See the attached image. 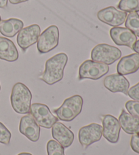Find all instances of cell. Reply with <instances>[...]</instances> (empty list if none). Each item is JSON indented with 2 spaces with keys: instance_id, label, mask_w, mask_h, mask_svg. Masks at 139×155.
I'll use <instances>...</instances> for the list:
<instances>
[{
  "instance_id": "obj_3",
  "label": "cell",
  "mask_w": 139,
  "mask_h": 155,
  "mask_svg": "<svg viewBox=\"0 0 139 155\" xmlns=\"http://www.w3.org/2000/svg\"><path fill=\"white\" fill-rule=\"evenodd\" d=\"M82 107L83 98L76 95L65 99L62 106L54 110V113L59 120L71 122L82 112Z\"/></svg>"
},
{
  "instance_id": "obj_15",
  "label": "cell",
  "mask_w": 139,
  "mask_h": 155,
  "mask_svg": "<svg viewBox=\"0 0 139 155\" xmlns=\"http://www.w3.org/2000/svg\"><path fill=\"white\" fill-rule=\"evenodd\" d=\"M52 135L64 148L71 146L75 138L73 133L59 122H57L52 127Z\"/></svg>"
},
{
  "instance_id": "obj_1",
  "label": "cell",
  "mask_w": 139,
  "mask_h": 155,
  "mask_svg": "<svg viewBox=\"0 0 139 155\" xmlns=\"http://www.w3.org/2000/svg\"><path fill=\"white\" fill-rule=\"evenodd\" d=\"M68 61V56L64 52L54 55L46 61L45 70L40 78L47 84L53 85L63 78L64 70Z\"/></svg>"
},
{
  "instance_id": "obj_5",
  "label": "cell",
  "mask_w": 139,
  "mask_h": 155,
  "mask_svg": "<svg viewBox=\"0 0 139 155\" xmlns=\"http://www.w3.org/2000/svg\"><path fill=\"white\" fill-rule=\"evenodd\" d=\"M109 71V65L93 61L92 60H86L79 68V80H99L106 75Z\"/></svg>"
},
{
  "instance_id": "obj_18",
  "label": "cell",
  "mask_w": 139,
  "mask_h": 155,
  "mask_svg": "<svg viewBox=\"0 0 139 155\" xmlns=\"http://www.w3.org/2000/svg\"><path fill=\"white\" fill-rule=\"evenodd\" d=\"M18 59V52L12 40L0 37V59L8 62L16 61Z\"/></svg>"
},
{
  "instance_id": "obj_14",
  "label": "cell",
  "mask_w": 139,
  "mask_h": 155,
  "mask_svg": "<svg viewBox=\"0 0 139 155\" xmlns=\"http://www.w3.org/2000/svg\"><path fill=\"white\" fill-rule=\"evenodd\" d=\"M103 84L105 87L111 93H122L128 95L130 82L126 78L120 74H111L105 77Z\"/></svg>"
},
{
  "instance_id": "obj_12",
  "label": "cell",
  "mask_w": 139,
  "mask_h": 155,
  "mask_svg": "<svg viewBox=\"0 0 139 155\" xmlns=\"http://www.w3.org/2000/svg\"><path fill=\"white\" fill-rule=\"evenodd\" d=\"M110 36L114 43L118 46H126L132 49L137 37L126 27H115L110 30Z\"/></svg>"
},
{
  "instance_id": "obj_30",
  "label": "cell",
  "mask_w": 139,
  "mask_h": 155,
  "mask_svg": "<svg viewBox=\"0 0 139 155\" xmlns=\"http://www.w3.org/2000/svg\"><path fill=\"white\" fill-rule=\"evenodd\" d=\"M18 155H32V154L28 153H21L20 154H18Z\"/></svg>"
},
{
  "instance_id": "obj_16",
  "label": "cell",
  "mask_w": 139,
  "mask_h": 155,
  "mask_svg": "<svg viewBox=\"0 0 139 155\" xmlns=\"http://www.w3.org/2000/svg\"><path fill=\"white\" fill-rule=\"evenodd\" d=\"M139 70V54H131L122 57L117 65L118 74L122 76L134 74Z\"/></svg>"
},
{
  "instance_id": "obj_8",
  "label": "cell",
  "mask_w": 139,
  "mask_h": 155,
  "mask_svg": "<svg viewBox=\"0 0 139 155\" xmlns=\"http://www.w3.org/2000/svg\"><path fill=\"white\" fill-rule=\"evenodd\" d=\"M102 135V127L101 124L91 123L82 127L78 133V139L83 148L101 140Z\"/></svg>"
},
{
  "instance_id": "obj_29",
  "label": "cell",
  "mask_w": 139,
  "mask_h": 155,
  "mask_svg": "<svg viewBox=\"0 0 139 155\" xmlns=\"http://www.w3.org/2000/svg\"><path fill=\"white\" fill-rule=\"evenodd\" d=\"M8 0H0V8H4L8 5Z\"/></svg>"
},
{
  "instance_id": "obj_2",
  "label": "cell",
  "mask_w": 139,
  "mask_h": 155,
  "mask_svg": "<svg viewBox=\"0 0 139 155\" xmlns=\"http://www.w3.org/2000/svg\"><path fill=\"white\" fill-rule=\"evenodd\" d=\"M32 94L26 85L18 82L14 85L10 96L11 105L13 110L20 114L30 112Z\"/></svg>"
},
{
  "instance_id": "obj_25",
  "label": "cell",
  "mask_w": 139,
  "mask_h": 155,
  "mask_svg": "<svg viewBox=\"0 0 139 155\" xmlns=\"http://www.w3.org/2000/svg\"><path fill=\"white\" fill-rule=\"evenodd\" d=\"M128 95L134 101H139V82L130 88L128 91Z\"/></svg>"
},
{
  "instance_id": "obj_21",
  "label": "cell",
  "mask_w": 139,
  "mask_h": 155,
  "mask_svg": "<svg viewBox=\"0 0 139 155\" xmlns=\"http://www.w3.org/2000/svg\"><path fill=\"white\" fill-rule=\"evenodd\" d=\"M118 8L126 12H139V0H120Z\"/></svg>"
},
{
  "instance_id": "obj_26",
  "label": "cell",
  "mask_w": 139,
  "mask_h": 155,
  "mask_svg": "<svg viewBox=\"0 0 139 155\" xmlns=\"http://www.w3.org/2000/svg\"><path fill=\"white\" fill-rule=\"evenodd\" d=\"M130 146L132 150L139 154V135H133L130 140Z\"/></svg>"
},
{
  "instance_id": "obj_17",
  "label": "cell",
  "mask_w": 139,
  "mask_h": 155,
  "mask_svg": "<svg viewBox=\"0 0 139 155\" xmlns=\"http://www.w3.org/2000/svg\"><path fill=\"white\" fill-rule=\"evenodd\" d=\"M121 128L129 135H139V118L122 110L119 117Z\"/></svg>"
},
{
  "instance_id": "obj_4",
  "label": "cell",
  "mask_w": 139,
  "mask_h": 155,
  "mask_svg": "<svg viewBox=\"0 0 139 155\" xmlns=\"http://www.w3.org/2000/svg\"><path fill=\"white\" fill-rule=\"evenodd\" d=\"M121 52L117 47L107 44L96 45L91 51V59L93 61L109 65L120 59Z\"/></svg>"
},
{
  "instance_id": "obj_23",
  "label": "cell",
  "mask_w": 139,
  "mask_h": 155,
  "mask_svg": "<svg viewBox=\"0 0 139 155\" xmlns=\"http://www.w3.org/2000/svg\"><path fill=\"white\" fill-rule=\"evenodd\" d=\"M12 137L11 132L7 129L4 124L0 122V143L8 145Z\"/></svg>"
},
{
  "instance_id": "obj_22",
  "label": "cell",
  "mask_w": 139,
  "mask_h": 155,
  "mask_svg": "<svg viewBox=\"0 0 139 155\" xmlns=\"http://www.w3.org/2000/svg\"><path fill=\"white\" fill-rule=\"evenodd\" d=\"M48 155H65V148L55 140H50L46 146Z\"/></svg>"
},
{
  "instance_id": "obj_24",
  "label": "cell",
  "mask_w": 139,
  "mask_h": 155,
  "mask_svg": "<svg viewBox=\"0 0 139 155\" xmlns=\"http://www.w3.org/2000/svg\"><path fill=\"white\" fill-rule=\"evenodd\" d=\"M125 106L129 114L139 118V101H128L126 102Z\"/></svg>"
},
{
  "instance_id": "obj_6",
  "label": "cell",
  "mask_w": 139,
  "mask_h": 155,
  "mask_svg": "<svg viewBox=\"0 0 139 155\" xmlns=\"http://www.w3.org/2000/svg\"><path fill=\"white\" fill-rule=\"evenodd\" d=\"M59 43V29L56 25H51L44 30L38 38L37 48L40 54L50 52Z\"/></svg>"
},
{
  "instance_id": "obj_7",
  "label": "cell",
  "mask_w": 139,
  "mask_h": 155,
  "mask_svg": "<svg viewBox=\"0 0 139 155\" xmlns=\"http://www.w3.org/2000/svg\"><path fill=\"white\" fill-rule=\"evenodd\" d=\"M30 114L39 125L46 129L52 128L58 120V118L53 115L45 104H33L31 106Z\"/></svg>"
},
{
  "instance_id": "obj_11",
  "label": "cell",
  "mask_w": 139,
  "mask_h": 155,
  "mask_svg": "<svg viewBox=\"0 0 139 155\" xmlns=\"http://www.w3.org/2000/svg\"><path fill=\"white\" fill-rule=\"evenodd\" d=\"M102 124V135L108 142L116 143L119 139L121 127L115 116L106 114L101 117Z\"/></svg>"
},
{
  "instance_id": "obj_27",
  "label": "cell",
  "mask_w": 139,
  "mask_h": 155,
  "mask_svg": "<svg viewBox=\"0 0 139 155\" xmlns=\"http://www.w3.org/2000/svg\"><path fill=\"white\" fill-rule=\"evenodd\" d=\"M27 1H28V0H9V2H10V4H14V5L21 4V3L26 2Z\"/></svg>"
},
{
  "instance_id": "obj_13",
  "label": "cell",
  "mask_w": 139,
  "mask_h": 155,
  "mask_svg": "<svg viewBox=\"0 0 139 155\" xmlns=\"http://www.w3.org/2000/svg\"><path fill=\"white\" fill-rule=\"evenodd\" d=\"M40 127L31 114L21 118L19 124V131L33 142H37L40 136Z\"/></svg>"
},
{
  "instance_id": "obj_19",
  "label": "cell",
  "mask_w": 139,
  "mask_h": 155,
  "mask_svg": "<svg viewBox=\"0 0 139 155\" xmlns=\"http://www.w3.org/2000/svg\"><path fill=\"white\" fill-rule=\"evenodd\" d=\"M24 23L20 19L11 18L0 21V33L4 36L13 38L23 28Z\"/></svg>"
},
{
  "instance_id": "obj_28",
  "label": "cell",
  "mask_w": 139,
  "mask_h": 155,
  "mask_svg": "<svg viewBox=\"0 0 139 155\" xmlns=\"http://www.w3.org/2000/svg\"><path fill=\"white\" fill-rule=\"evenodd\" d=\"M132 50L134 52H136V53L139 54V40H137V41H136V43L134 44V46H133Z\"/></svg>"
},
{
  "instance_id": "obj_32",
  "label": "cell",
  "mask_w": 139,
  "mask_h": 155,
  "mask_svg": "<svg viewBox=\"0 0 139 155\" xmlns=\"http://www.w3.org/2000/svg\"><path fill=\"white\" fill-rule=\"evenodd\" d=\"M0 90H1V85H0Z\"/></svg>"
},
{
  "instance_id": "obj_31",
  "label": "cell",
  "mask_w": 139,
  "mask_h": 155,
  "mask_svg": "<svg viewBox=\"0 0 139 155\" xmlns=\"http://www.w3.org/2000/svg\"><path fill=\"white\" fill-rule=\"evenodd\" d=\"M0 21H1V16H0Z\"/></svg>"
},
{
  "instance_id": "obj_20",
  "label": "cell",
  "mask_w": 139,
  "mask_h": 155,
  "mask_svg": "<svg viewBox=\"0 0 139 155\" xmlns=\"http://www.w3.org/2000/svg\"><path fill=\"white\" fill-rule=\"evenodd\" d=\"M125 27L139 37V15L137 12H131L127 16Z\"/></svg>"
},
{
  "instance_id": "obj_10",
  "label": "cell",
  "mask_w": 139,
  "mask_h": 155,
  "mask_svg": "<svg viewBox=\"0 0 139 155\" xmlns=\"http://www.w3.org/2000/svg\"><path fill=\"white\" fill-rule=\"evenodd\" d=\"M40 33V27L37 24L24 27L18 32L16 38L18 45L23 51H26L27 48L37 42Z\"/></svg>"
},
{
  "instance_id": "obj_9",
  "label": "cell",
  "mask_w": 139,
  "mask_h": 155,
  "mask_svg": "<svg viewBox=\"0 0 139 155\" xmlns=\"http://www.w3.org/2000/svg\"><path fill=\"white\" fill-rule=\"evenodd\" d=\"M127 16V12L118 10L113 6L102 9L97 14V17L100 21L114 27H119L124 24Z\"/></svg>"
}]
</instances>
